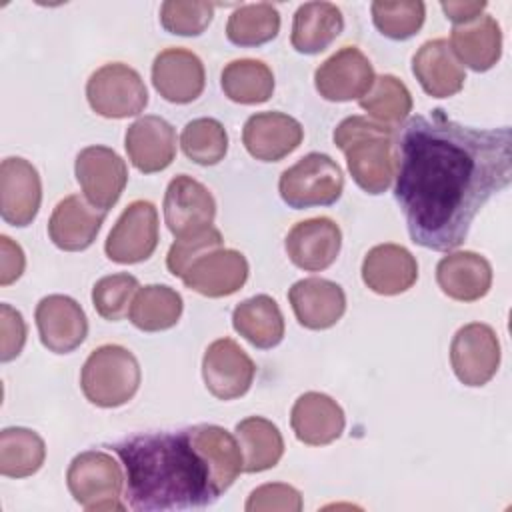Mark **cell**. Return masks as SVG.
<instances>
[{
    "label": "cell",
    "instance_id": "cell-39",
    "mask_svg": "<svg viewBox=\"0 0 512 512\" xmlns=\"http://www.w3.org/2000/svg\"><path fill=\"white\" fill-rule=\"evenodd\" d=\"M138 288L136 276L128 272L104 276L92 288V304L104 320L118 322L128 312Z\"/></svg>",
    "mask_w": 512,
    "mask_h": 512
},
{
    "label": "cell",
    "instance_id": "cell-8",
    "mask_svg": "<svg viewBox=\"0 0 512 512\" xmlns=\"http://www.w3.org/2000/svg\"><path fill=\"white\" fill-rule=\"evenodd\" d=\"M450 364L464 386H484L500 366V342L496 332L482 322H470L452 338Z\"/></svg>",
    "mask_w": 512,
    "mask_h": 512
},
{
    "label": "cell",
    "instance_id": "cell-3",
    "mask_svg": "<svg viewBox=\"0 0 512 512\" xmlns=\"http://www.w3.org/2000/svg\"><path fill=\"white\" fill-rule=\"evenodd\" d=\"M354 182L368 194H382L394 178V128L368 116H348L334 130Z\"/></svg>",
    "mask_w": 512,
    "mask_h": 512
},
{
    "label": "cell",
    "instance_id": "cell-14",
    "mask_svg": "<svg viewBox=\"0 0 512 512\" xmlns=\"http://www.w3.org/2000/svg\"><path fill=\"white\" fill-rule=\"evenodd\" d=\"M42 202L38 170L24 158H4L0 164V214L10 226H28Z\"/></svg>",
    "mask_w": 512,
    "mask_h": 512
},
{
    "label": "cell",
    "instance_id": "cell-19",
    "mask_svg": "<svg viewBox=\"0 0 512 512\" xmlns=\"http://www.w3.org/2000/svg\"><path fill=\"white\" fill-rule=\"evenodd\" d=\"M304 138L302 124L284 112L252 114L242 130L248 154L262 162H278L294 152Z\"/></svg>",
    "mask_w": 512,
    "mask_h": 512
},
{
    "label": "cell",
    "instance_id": "cell-40",
    "mask_svg": "<svg viewBox=\"0 0 512 512\" xmlns=\"http://www.w3.org/2000/svg\"><path fill=\"white\" fill-rule=\"evenodd\" d=\"M214 8L212 2L166 0L160 6V24L170 34L198 36L212 22Z\"/></svg>",
    "mask_w": 512,
    "mask_h": 512
},
{
    "label": "cell",
    "instance_id": "cell-6",
    "mask_svg": "<svg viewBox=\"0 0 512 512\" xmlns=\"http://www.w3.org/2000/svg\"><path fill=\"white\" fill-rule=\"evenodd\" d=\"M344 190V176L340 166L320 152L302 156L294 166L286 168L278 180V192L282 200L294 208L330 206Z\"/></svg>",
    "mask_w": 512,
    "mask_h": 512
},
{
    "label": "cell",
    "instance_id": "cell-10",
    "mask_svg": "<svg viewBox=\"0 0 512 512\" xmlns=\"http://www.w3.org/2000/svg\"><path fill=\"white\" fill-rule=\"evenodd\" d=\"M74 172L84 198L104 212L118 202L128 182L126 162L108 146H88L80 150Z\"/></svg>",
    "mask_w": 512,
    "mask_h": 512
},
{
    "label": "cell",
    "instance_id": "cell-25",
    "mask_svg": "<svg viewBox=\"0 0 512 512\" xmlns=\"http://www.w3.org/2000/svg\"><path fill=\"white\" fill-rule=\"evenodd\" d=\"M412 72L426 94L448 98L462 90L466 72L444 38L424 42L412 58Z\"/></svg>",
    "mask_w": 512,
    "mask_h": 512
},
{
    "label": "cell",
    "instance_id": "cell-22",
    "mask_svg": "<svg viewBox=\"0 0 512 512\" xmlns=\"http://www.w3.org/2000/svg\"><path fill=\"white\" fill-rule=\"evenodd\" d=\"M106 212L94 208L86 198L72 194L56 204L48 220L50 240L66 252L86 250L98 236Z\"/></svg>",
    "mask_w": 512,
    "mask_h": 512
},
{
    "label": "cell",
    "instance_id": "cell-2",
    "mask_svg": "<svg viewBox=\"0 0 512 512\" xmlns=\"http://www.w3.org/2000/svg\"><path fill=\"white\" fill-rule=\"evenodd\" d=\"M112 450L124 468L126 502L132 510L204 508L220 496L188 428L136 434L116 442Z\"/></svg>",
    "mask_w": 512,
    "mask_h": 512
},
{
    "label": "cell",
    "instance_id": "cell-45",
    "mask_svg": "<svg viewBox=\"0 0 512 512\" xmlns=\"http://www.w3.org/2000/svg\"><path fill=\"white\" fill-rule=\"evenodd\" d=\"M440 8L444 10L446 18L454 22V26H462L476 20L486 8V2H442Z\"/></svg>",
    "mask_w": 512,
    "mask_h": 512
},
{
    "label": "cell",
    "instance_id": "cell-44",
    "mask_svg": "<svg viewBox=\"0 0 512 512\" xmlns=\"http://www.w3.org/2000/svg\"><path fill=\"white\" fill-rule=\"evenodd\" d=\"M26 266L22 248L8 236H0V284L8 286L16 282Z\"/></svg>",
    "mask_w": 512,
    "mask_h": 512
},
{
    "label": "cell",
    "instance_id": "cell-5",
    "mask_svg": "<svg viewBox=\"0 0 512 512\" xmlns=\"http://www.w3.org/2000/svg\"><path fill=\"white\" fill-rule=\"evenodd\" d=\"M66 484L72 498L88 512L124 510V472L112 454L86 450L72 458L66 470Z\"/></svg>",
    "mask_w": 512,
    "mask_h": 512
},
{
    "label": "cell",
    "instance_id": "cell-42",
    "mask_svg": "<svg viewBox=\"0 0 512 512\" xmlns=\"http://www.w3.org/2000/svg\"><path fill=\"white\" fill-rule=\"evenodd\" d=\"M302 496L300 492L282 482L262 484L250 492L246 500L248 512H270V510H284V512H300L302 510Z\"/></svg>",
    "mask_w": 512,
    "mask_h": 512
},
{
    "label": "cell",
    "instance_id": "cell-28",
    "mask_svg": "<svg viewBox=\"0 0 512 512\" xmlns=\"http://www.w3.org/2000/svg\"><path fill=\"white\" fill-rule=\"evenodd\" d=\"M450 48L458 62L476 72H486L502 54L500 24L492 16L482 14L468 24L454 26L450 34Z\"/></svg>",
    "mask_w": 512,
    "mask_h": 512
},
{
    "label": "cell",
    "instance_id": "cell-7",
    "mask_svg": "<svg viewBox=\"0 0 512 512\" xmlns=\"http://www.w3.org/2000/svg\"><path fill=\"white\" fill-rule=\"evenodd\" d=\"M90 108L104 118H128L140 114L148 104L142 76L122 62L100 66L86 82Z\"/></svg>",
    "mask_w": 512,
    "mask_h": 512
},
{
    "label": "cell",
    "instance_id": "cell-1",
    "mask_svg": "<svg viewBox=\"0 0 512 512\" xmlns=\"http://www.w3.org/2000/svg\"><path fill=\"white\" fill-rule=\"evenodd\" d=\"M394 198L412 242L458 248L482 206L510 184V128H472L440 108L412 116L396 134Z\"/></svg>",
    "mask_w": 512,
    "mask_h": 512
},
{
    "label": "cell",
    "instance_id": "cell-12",
    "mask_svg": "<svg viewBox=\"0 0 512 512\" xmlns=\"http://www.w3.org/2000/svg\"><path fill=\"white\" fill-rule=\"evenodd\" d=\"M162 208L166 226L176 238L212 226L216 216V200L212 192L188 174H178L168 182Z\"/></svg>",
    "mask_w": 512,
    "mask_h": 512
},
{
    "label": "cell",
    "instance_id": "cell-30",
    "mask_svg": "<svg viewBox=\"0 0 512 512\" xmlns=\"http://www.w3.org/2000/svg\"><path fill=\"white\" fill-rule=\"evenodd\" d=\"M234 330L252 346L268 350L284 338V316L274 298L266 294L240 302L232 312Z\"/></svg>",
    "mask_w": 512,
    "mask_h": 512
},
{
    "label": "cell",
    "instance_id": "cell-24",
    "mask_svg": "<svg viewBox=\"0 0 512 512\" xmlns=\"http://www.w3.org/2000/svg\"><path fill=\"white\" fill-rule=\"evenodd\" d=\"M416 278V258L400 244H378L364 256L362 280L376 294L396 296L412 288Z\"/></svg>",
    "mask_w": 512,
    "mask_h": 512
},
{
    "label": "cell",
    "instance_id": "cell-37",
    "mask_svg": "<svg viewBox=\"0 0 512 512\" xmlns=\"http://www.w3.org/2000/svg\"><path fill=\"white\" fill-rule=\"evenodd\" d=\"M180 146L188 160L200 166H214L226 156L228 134L218 120L196 118L184 126Z\"/></svg>",
    "mask_w": 512,
    "mask_h": 512
},
{
    "label": "cell",
    "instance_id": "cell-15",
    "mask_svg": "<svg viewBox=\"0 0 512 512\" xmlns=\"http://www.w3.org/2000/svg\"><path fill=\"white\" fill-rule=\"evenodd\" d=\"M34 318L42 344L54 354L76 350L88 334V320L82 306L64 294L44 296L36 306Z\"/></svg>",
    "mask_w": 512,
    "mask_h": 512
},
{
    "label": "cell",
    "instance_id": "cell-31",
    "mask_svg": "<svg viewBox=\"0 0 512 512\" xmlns=\"http://www.w3.org/2000/svg\"><path fill=\"white\" fill-rule=\"evenodd\" d=\"M236 440L244 458V472L274 468L284 454V440L276 424L262 416H248L236 424Z\"/></svg>",
    "mask_w": 512,
    "mask_h": 512
},
{
    "label": "cell",
    "instance_id": "cell-38",
    "mask_svg": "<svg viewBox=\"0 0 512 512\" xmlns=\"http://www.w3.org/2000/svg\"><path fill=\"white\" fill-rule=\"evenodd\" d=\"M370 10L374 26L392 40H406L414 36L422 28L426 16V6L420 0H376Z\"/></svg>",
    "mask_w": 512,
    "mask_h": 512
},
{
    "label": "cell",
    "instance_id": "cell-41",
    "mask_svg": "<svg viewBox=\"0 0 512 512\" xmlns=\"http://www.w3.org/2000/svg\"><path fill=\"white\" fill-rule=\"evenodd\" d=\"M222 242H224L222 234L214 226H208L190 236L176 238L166 256V266H168L170 274L182 278L194 260H198L200 256H204L216 248H222Z\"/></svg>",
    "mask_w": 512,
    "mask_h": 512
},
{
    "label": "cell",
    "instance_id": "cell-21",
    "mask_svg": "<svg viewBox=\"0 0 512 512\" xmlns=\"http://www.w3.org/2000/svg\"><path fill=\"white\" fill-rule=\"evenodd\" d=\"M124 146L136 170L154 174L172 164L176 156V130L164 118L148 114L128 126Z\"/></svg>",
    "mask_w": 512,
    "mask_h": 512
},
{
    "label": "cell",
    "instance_id": "cell-36",
    "mask_svg": "<svg viewBox=\"0 0 512 512\" xmlns=\"http://www.w3.org/2000/svg\"><path fill=\"white\" fill-rule=\"evenodd\" d=\"M360 106L372 120L394 128L412 110V96L402 80L382 74L374 80L370 92L360 98Z\"/></svg>",
    "mask_w": 512,
    "mask_h": 512
},
{
    "label": "cell",
    "instance_id": "cell-16",
    "mask_svg": "<svg viewBox=\"0 0 512 512\" xmlns=\"http://www.w3.org/2000/svg\"><path fill=\"white\" fill-rule=\"evenodd\" d=\"M284 246L294 266L306 272H320L338 258L342 232L340 226L326 216L308 218L290 228Z\"/></svg>",
    "mask_w": 512,
    "mask_h": 512
},
{
    "label": "cell",
    "instance_id": "cell-17",
    "mask_svg": "<svg viewBox=\"0 0 512 512\" xmlns=\"http://www.w3.org/2000/svg\"><path fill=\"white\" fill-rule=\"evenodd\" d=\"M152 84L164 100L188 104L204 90V64L186 48H166L154 58Z\"/></svg>",
    "mask_w": 512,
    "mask_h": 512
},
{
    "label": "cell",
    "instance_id": "cell-32",
    "mask_svg": "<svg viewBox=\"0 0 512 512\" xmlns=\"http://www.w3.org/2000/svg\"><path fill=\"white\" fill-rule=\"evenodd\" d=\"M182 296L166 284H148L138 288L128 316L130 322L144 332H160L172 328L182 314Z\"/></svg>",
    "mask_w": 512,
    "mask_h": 512
},
{
    "label": "cell",
    "instance_id": "cell-34",
    "mask_svg": "<svg viewBox=\"0 0 512 512\" xmlns=\"http://www.w3.org/2000/svg\"><path fill=\"white\" fill-rule=\"evenodd\" d=\"M46 458L44 440L28 428L12 426L0 432V474L26 478L36 474Z\"/></svg>",
    "mask_w": 512,
    "mask_h": 512
},
{
    "label": "cell",
    "instance_id": "cell-9",
    "mask_svg": "<svg viewBox=\"0 0 512 512\" xmlns=\"http://www.w3.org/2000/svg\"><path fill=\"white\" fill-rule=\"evenodd\" d=\"M158 246V210L148 200H134L110 230L104 250L112 262L136 264L154 254Z\"/></svg>",
    "mask_w": 512,
    "mask_h": 512
},
{
    "label": "cell",
    "instance_id": "cell-13",
    "mask_svg": "<svg viewBox=\"0 0 512 512\" xmlns=\"http://www.w3.org/2000/svg\"><path fill=\"white\" fill-rule=\"evenodd\" d=\"M256 374L252 358L232 340H214L202 358V378L218 400H234L248 392Z\"/></svg>",
    "mask_w": 512,
    "mask_h": 512
},
{
    "label": "cell",
    "instance_id": "cell-33",
    "mask_svg": "<svg viewBox=\"0 0 512 512\" xmlns=\"http://www.w3.org/2000/svg\"><path fill=\"white\" fill-rule=\"evenodd\" d=\"M220 84L232 102L262 104L274 92V74L262 60L240 58L224 66Z\"/></svg>",
    "mask_w": 512,
    "mask_h": 512
},
{
    "label": "cell",
    "instance_id": "cell-11",
    "mask_svg": "<svg viewBox=\"0 0 512 512\" xmlns=\"http://www.w3.org/2000/svg\"><path fill=\"white\" fill-rule=\"evenodd\" d=\"M376 80L370 60L356 46H344L314 72L318 94L330 102L360 100Z\"/></svg>",
    "mask_w": 512,
    "mask_h": 512
},
{
    "label": "cell",
    "instance_id": "cell-35",
    "mask_svg": "<svg viewBox=\"0 0 512 512\" xmlns=\"http://www.w3.org/2000/svg\"><path fill=\"white\" fill-rule=\"evenodd\" d=\"M280 14L268 2L238 6L226 24V36L236 46H260L276 38Z\"/></svg>",
    "mask_w": 512,
    "mask_h": 512
},
{
    "label": "cell",
    "instance_id": "cell-4",
    "mask_svg": "<svg viewBox=\"0 0 512 512\" xmlns=\"http://www.w3.org/2000/svg\"><path fill=\"white\" fill-rule=\"evenodd\" d=\"M140 378V364L128 348L104 344L86 358L80 372V388L94 406L116 408L134 398Z\"/></svg>",
    "mask_w": 512,
    "mask_h": 512
},
{
    "label": "cell",
    "instance_id": "cell-43",
    "mask_svg": "<svg viewBox=\"0 0 512 512\" xmlns=\"http://www.w3.org/2000/svg\"><path fill=\"white\" fill-rule=\"evenodd\" d=\"M26 342V322L10 304L0 306V360H14Z\"/></svg>",
    "mask_w": 512,
    "mask_h": 512
},
{
    "label": "cell",
    "instance_id": "cell-23",
    "mask_svg": "<svg viewBox=\"0 0 512 512\" xmlns=\"http://www.w3.org/2000/svg\"><path fill=\"white\" fill-rule=\"evenodd\" d=\"M346 418L340 404L322 392L302 394L290 412L296 438L308 446H324L340 438Z\"/></svg>",
    "mask_w": 512,
    "mask_h": 512
},
{
    "label": "cell",
    "instance_id": "cell-20",
    "mask_svg": "<svg viewBox=\"0 0 512 512\" xmlns=\"http://www.w3.org/2000/svg\"><path fill=\"white\" fill-rule=\"evenodd\" d=\"M288 300L296 320L308 330H326L334 326L346 310L342 286L326 278H302L288 290Z\"/></svg>",
    "mask_w": 512,
    "mask_h": 512
},
{
    "label": "cell",
    "instance_id": "cell-18",
    "mask_svg": "<svg viewBox=\"0 0 512 512\" xmlns=\"http://www.w3.org/2000/svg\"><path fill=\"white\" fill-rule=\"evenodd\" d=\"M248 278V260L242 252L216 248L190 264L182 282L208 298L230 296L244 286Z\"/></svg>",
    "mask_w": 512,
    "mask_h": 512
},
{
    "label": "cell",
    "instance_id": "cell-27",
    "mask_svg": "<svg viewBox=\"0 0 512 512\" xmlns=\"http://www.w3.org/2000/svg\"><path fill=\"white\" fill-rule=\"evenodd\" d=\"M190 438L204 456L218 492H226L240 472H244V458L238 440L216 424H196L188 428Z\"/></svg>",
    "mask_w": 512,
    "mask_h": 512
},
{
    "label": "cell",
    "instance_id": "cell-26",
    "mask_svg": "<svg viewBox=\"0 0 512 512\" xmlns=\"http://www.w3.org/2000/svg\"><path fill=\"white\" fill-rule=\"evenodd\" d=\"M436 282L448 298L474 302L488 294L492 286V266L476 252H450L436 266Z\"/></svg>",
    "mask_w": 512,
    "mask_h": 512
},
{
    "label": "cell",
    "instance_id": "cell-29",
    "mask_svg": "<svg viewBox=\"0 0 512 512\" xmlns=\"http://www.w3.org/2000/svg\"><path fill=\"white\" fill-rule=\"evenodd\" d=\"M342 28L344 16L336 4L306 2L294 12L290 42L300 54H318L340 36Z\"/></svg>",
    "mask_w": 512,
    "mask_h": 512
}]
</instances>
